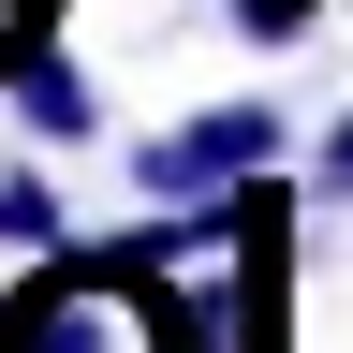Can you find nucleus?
Instances as JSON below:
<instances>
[{
	"instance_id": "f257e3e1",
	"label": "nucleus",
	"mask_w": 353,
	"mask_h": 353,
	"mask_svg": "<svg viewBox=\"0 0 353 353\" xmlns=\"http://www.w3.org/2000/svg\"><path fill=\"white\" fill-rule=\"evenodd\" d=\"M0 353H236V294H192L148 250H30V280L0 294Z\"/></svg>"
},
{
	"instance_id": "f03ea898",
	"label": "nucleus",
	"mask_w": 353,
	"mask_h": 353,
	"mask_svg": "<svg viewBox=\"0 0 353 353\" xmlns=\"http://www.w3.org/2000/svg\"><path fill=\"white\" fill-rule=\"evenodd\" d=\"M280 162V103H206V118H176L132 148V176H148V206H206V192H236V176Z\"/></svg>"
},
{
	"instance_id": "7ed1b4c3",
	"label": "nucleus",
	"mask_w": 353,
	"mask_h": 353,
	"mask_svg": "<svg viewBox=\"0 0 353 353\" xmlns=\"http://www.w3.org/2000/svg\"><path fill=\"white\" fill-rule=\"evenodd\" d=\"M0 103H15L44 148H88V132H103V88H88V59H74V44H30V30H15V59H0Z\"/></svg>"
},
{
	"instance_id": "20e7f679",
	"label": "nucleus",
	"mask_w": 353,
	"mask_h": 353,
	"mask_svg": "<svg viewBox=\"0 0 353 353\" xmlns=\"http://www.w3.org/2000/svg\"><path fill=\"white\" fill-rule=\"evenodd\" d=\"M0 250H74V206H59V176H0Z\"/></svg>"
},
{
	"instance_id": "39448f33",
	"label": "nucleus",
	"mask_w": 353,
	"mask_h": 353,
	"mask_svg": "<svg viewBox=\"0 0 353 353\" xmlns=\"http://www.w3.org/2000/svg\"><path fill=\"white\" fill-rule=\"evenodd\" d=\"M309 176H324V192H353V118L324 132V148H309Z\"/></svg>"
},
{
	"instance_id": "423d86ee",
	"label": "nucleus",
	"mask_w": 353,
	"mask_h": 353,
	"mask_svg": "<svg viewBox=\"0 0 353 353\" xmlns=\"http://www.w3.org/2000/svg\"><path fill=\"white\" fill-rule=\"evenodd\" d=\"M0 59H15V0H0Z\"/></svg>"
}]
</instances>
